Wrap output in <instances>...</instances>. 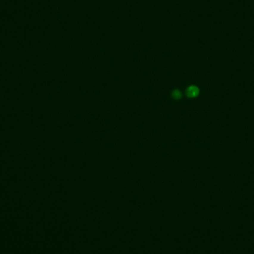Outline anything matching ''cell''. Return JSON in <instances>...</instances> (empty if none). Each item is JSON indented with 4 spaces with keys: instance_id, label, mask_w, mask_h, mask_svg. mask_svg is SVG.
Listing matches in <instances>:
<instances>
[{
    "instance_id": "cell-1",
    "label": "cell",
    "mask_w": 254,
    "mask_h": 254,
    "mask_svg": "<svg viewBox=\"0 0 254 254\" xmlns=\"http://www.w3.org/2000/svg\"><path fill=\"white\" fill-rule=\"evenodd\" d=\"M186 93L189 97H195L199 94V88L195 85H190L187 88Z\"/></svg>"
},
{
    "instance_id": "cell-2",
    "label": "cell",
    "mask_w": 254,
    "mask_h": 254,
    "mask_svg": "<svg viewBox=\"0 0 254 254\" xmlns=\"http://www.w3.org/2000/svg\"><path fill=\"white\" fill-rule=\"evenodd\" d=\"M172 96L174 99H180L181 96H182V94H181V92L179 90H175V91H172Z\"/></svg>"
}]
</instances>
